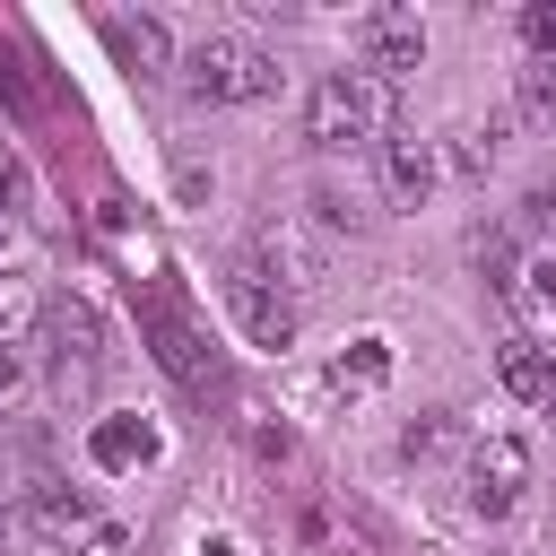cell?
<instances>
[{"mask_svg":"<svg viewBox=\"0 0 556 556\" xmlns=\"http://www.w3.org/2000/svg\"><path fill=\"white\" fill-rule=\"evenodd\" d=\"M382 130H391V78H374V70H330V78L313 87V104H304V139H313L321 156L365 148V139H382Z\"/></svg>","mask_w":556,"mask_h":556,"instance_id":"6da1fadb","label":"cell"},{"mask_svg":"<svg viewBox=\"0 0 556 556\" xmlns=\"http://www.w3.org/2000/svg\"><path fill=\"white\" fill-rule=\"evenodd\" d=\"M182 87H191L200 104H252V96L278 87V61H269L252 35H200V43L182 52Z\"/></svg>","mask_w":556,"mask_h":556,"instance_id":"7a4b0ae2","label":"cell"},{"mask_svg":"<svg viewBox=\"0 0 556 556\" xmlns=\"http://www.w3.org/2000/svg\"><path fill=\"white\" fill-rule=\"evenodd\" d=\"M521 495H530V443H521V434L469 443V513H478V521H504Z\"/></svg>","mask_w":556,"mask_h":556,"instance_id":"3957f363","label":"cell"},{"mask_svg":"<svg viewBox=\"0 0 556 556\" xmlns=\"http://www.w3.org/2000/svg\"><path fill=\"white\" fill-rule=\"evenodd\" d=\"M17 521H26L43 547H70V556H78V547H113V521H104V504H96V495H78V486H35Z\"/></svg>","mask_w":556,"mask_h":556,"instance_id":"277c9868","label":"cell"},{"mask_svg":"<svg viewBox=\"0 0 556 556\" xmlns=\"http://www.w3.org/2000/svg\"><path fill=\"white\" fill-rule=\"evenodd\" d=\"M417 61H426V17H417V9H365V17H356V70L408 78Z\"/></svg>","mask_w":556,"mask_h":556,"instance_id":"5b68a950","label":"cell"},{"mask_svg":"<svg viewBox=\"0 0 556 556\" xmlns=\"http://www.w3.org/2000/svg\"><path fill=\"white\" fill-rule=\"evenodd\" d=\"M226 304H235V321H243V339H252V348H287V339H295V295H287V287H269V269H261V261L226 269Z\"/></svg>","mask_w":556,"mask_h":556,"instance_id":"8992f818","label":"cell"},{"mask_svg":"<svg viewBox=\"0 0 556 556\" xmlns=\"http://www.w3.org/2000/svg\"><path fill=\"white\" fill-rule=\"evenodd\" d=\"M43 339H52V382H61V391H87L96 365H104V330H96V313L70 295V304L43 313Z\"/></svg>","mask_w":556,"mask_h":556,"instance_id":"52a82bcc","label":"cell"},{"mask_svg":"<svg viewBox=\"0 0 556 556\" xmlns=\"http://www.w3.org/2000/svg\"><path fill=\"white\" fill-rule=\"evenodd\" d=\"M391 382V339H356L348 356H330L313 382H304V408H339V400H374Z\"/></svg>","mask_w":556,"mask_h":556,"instance_id":"ba28073f","label":"cell"},{"mask_svg":"<svg viewBox=\"0 0 556 556\" xmlns=\"http://www.w3.org/2000/svg\"><path fill=\"white\" fill-rule=\"evenodd\" d=\"M295 556H374V530L339 495H304L295 504Z\"/></svg>","mask_w":556,"mask_h":556,"instance_id":"9c48e42d","label":"cell"},{"mask_svg":"<svg viewBox=\"0 0 556 556\" xmlns=\"http://www.w3.org/2000/svg\"><path fill=\"white\" fill-rule=\"evenodd\" d=\"M495 374H504V391H513L521 408H556V356H547L539 339H504V348H495Z\"/></svg>","mask_w":556,"mask_h":556,"instance_id":"30bf717a","label":"cell"},{"mask_svg":"<svg viewBox=\"0 0 556 556\" xmlns=\"http://www.w3.org/2000/svg\"><path fill=\"white\" fill-rule=\"evenodd\" d=\"M504 304L521 313V339L556 348V252H547V261H530V269L513 278V295H504Z\"/></svg>","mask_w":556,"mask_h":556,"instance_id":"8fae6325","label":"cell"},{"mask_svg":"<svg viewBox=\"0 0 556 556\" xmlns=\"http://www.w3.org/2000/svg\"><path fill=\"white\" fill-rule=\"evenodd\" d=\"M434 174H443V165H434V148H426V139H382V182H391V200H400V208H417V200L434 191Z\"/></svg>","mask_w":556,"mask_h":556,"instance_id":"7c38bea8","label":"cell"},{"mask_svg":"<svg viewBox=\"0 0 556 556\" xmlns=\"http://www.w3.org/2000/svg\"><path fill=\"white\" fill-rule=\"evenodd\" d=\"M104 43H113L122 70H139V78L165 70V26H156V17H104Z\"/></svg>","mask_w":556,"mask_h":556,"instance_id":"4fadbf2b","label":"cell"},{"mask_svg":"<svg viewBox=\"0 0 556 556\" xmlns=\"http://www.w3.org/2000/svg\"><path fill=\"white\" fill-rule=\"evenodd\" d=\"M452 443H460V417L452 408H426L417 426H400V460H443Z\"/></svg>","mask_w":556,"mask_h":556,"instance_id":"5bb4252c","label":"cell"},{"mask_svg":"<svg viewBox=\"0 0 556 556\" xmlns=\"http://www.w3.org/2000/svg\"><path fill=\"white\" fill-rule=\"evenodd\" d=\"M26 400H35V365H26V348L0 339V417H17Z\"/></svg>","mask_w":556,"mask_h":556,"instance_id":"9a60e30c","label":"cell"},{"mask_svg":"<svg viewBox=\"0 0 556 556\" xmlns=\"http://www.w3.org/2000/svg\"><path fill=\"white\" fill-rule=\"evenodd\" d=\"M521 113H539V122L556 113V61H530L521 70Z\"/></svg>","mask_w":556,"mask_h":556,"instance_id":"2e32d148","label":"cell"},{"mask_svg":"<svg viewBox=\"0 0 556 556\" xmlns=\"http://www.w3.org/2000/svg\"><path fill=\"white\" fill-rule=\"evenodd\" d=\"M96 460H104V469H122V460H148V434H130V426H104V434H96Z\"/></svg>","mask_w":556,"mask_h":556,"instance_id":"e0dca14e","label":"cell"},{"mask_svg":"<svg viewBox=\"0 0 556 556\" xmlns=\"http://www.w3.org/2000/svg\"><path fill=\"white\" fill-rule=\"evenodd\" d=\"M521 35H530L539 61H556V0H530V9H521Z\"/></svg>","mask_w":556,"mask_h":556,"instance_id":"ac0fdd59","label":"cell"},{"mask_svg":"<svg viewBox=\"0 0 556 556\" xmlns=\"http://www.w3.org/2000/svg\"><path fill=\"white\" fill-rule=\"evenodd\" d=\"M513 226H521V235H556V191H530Z\"/></svg>","mask_w":556,"mask_h":556,"instance_id":"d6986e66","label":"cell"},{"mask_svg":"<svg viewBox=\"0 0 556 556\" xmlns=\"http://www.w3.org/2000/svg\"><path fill=\"white\" fill-rule=\"evenodd\" d=\"M452 165H460V174H486V165H495V139H460Z\"/></svg>","mask_w":556,"mask_h":556,"instance_id":"ffe728a7","label":"cell"},{"mask_svg":"<svg viewBox=\"0 0 556 556\" xmlns=\"http://www.w3.org/2000/svg\"><path fill=\"white\" fill-rule=\"evenodd\" d=\"M26 304H35V295H26V278H0V330H9Z\"/></svg>","mask_w":556,"mask_h":556,"instance_id":"44dd1931","label":"cell"},{"mask_svg":"<svg viewBox=\"0 0 556 556\" xmlns=\"http://www.w3.org/2000/svg\"><path fill=\"white\" fill-rule=\"evenodd\" d=\"M547 556H556V513H547Z\"/></svg>","mask_w":556,"mask_h":556,"instance_id":"7402d4cb","label":"cell"}]
</instances>
